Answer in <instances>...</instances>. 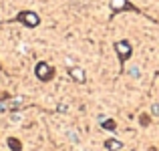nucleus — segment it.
<instances>
[{"mask_svg":"<svg viewBox=\"0 0 159 151\" xmlns=\"http://www.w3.org/2000/svg\"><path fill=\"white\" fill-rule=\"evenodd\" d=\"M16 20L22 22L24 26H28V28H36L40 24V16L36 14V12H32V10H22L18 16H16Z\"/></svg>","mask_w":159,"mask_h":151,"instance_id":"1","label":"nucleus"},{"mask_svg":"<svg viewBox=\"0 0 159 151\" xmlns=\"http://www.w3.org/2000/svg\"><path fill=\"white\" fill-rule=\"evenodd\" d=\"M34 75H36V79H39V81L47 83V81H51V79H52L54 69L48 65V62L40 61V62H36V66H34Z\"/></svg>","mask_w":159,"mask_h":151,"instance_id":"2","label":"nucleus"},{"mask_svg":"<svg viewBox=\"0 0 159 151\" xmlns=\"http://www.w3.org/2000/svg\"><path fill=\"white\" fill-rule=\"evenodd\" d=\"M115 53H117V57H119V62L123 65V62L133 54L131 43H129V40H117L115 43Z\"/></svg>","mask_w":159,"mask_h":151,"instance_id":"3","label":"nucleus"},{"mask_svg":"<svg viewBox=\"0 0 159 151\" xmlns=\"http://www.w3.org/2000/svg\"><path fill=\"white\" fill-rule=\"evenodd\" d=\"M109 6H111V10L115 12V14H117V12H123V10H129V8L135 10L127 0H109Z\"/></svg>","mask_w":159,"mask_h":151,"instance_id":"4","label":"nucleus"},{"mask_svg":"<svg viewBox=\"0 0 159 151\" xmlns=\"http://www.w3.org/2000/svg\"><path fill=\"white\" fill-rule=\"evenodd\" d=\"M69 75H70V79H73L75 83H85L87 81V75H85V71H83L81 66H70Z\"/></svg>","mask_w":159,"mask_h":151,"instance_id":"5","label":"nucleus"},{"mask_svg":"<svg viewBox=\"0 0 159 151\" xmlns=\"http://www.w3.org/2000/svg\"><path fill=\"white\" fill-rule=\"evenodd\" d=\"M105 147L109 151H121V149H123V141H119V139H107L105 141Z\"/></svg>","mask_w":159,"mask_h":151,"instance_id":"6","label":"nucleus"},{"mask_svg":"<svg viewBox=\"0 0 159 151\" xmlns=\"http://www.w3.org/2000/svg\"><path fill=\"white\" fill-rule=\"evenodd\" d=\"M6 143H8V147H10V151H20L22 149V143H20L16 137H8Z\"/></svg>","mask_w":159,"mask_h":151,"instance_id":"7","label":"nucleus"},{"mask_svg":"<svg viewBox=\"0 0 159 151\" xmlns=\"http://www.w3.org/2000/svg\"><path fill=\"white\" fill-rule=\"evenodd\" d=\"M103 129H107V131H115V129H117V123L113 119H105V121H103Z\"/></svg>","mask_w":159,"mask_h":151,"instance_id":"8","label":"nucleus"},{"mask_svg":"<svg viewBox=\"0 0 159 151\" xmlns=\"http://www.w3.org/2000/svg\"><path fill=\"white\" fill-rule=\"evenodd\" d=\"M141 125H149V117L147 115H141Z\"/></svg>","mask_w":159,"mask_h":151,"instance_id":"9","label":"nucleus"},{"mask_svg":"<svg viewBox=\"0 0 159 151\" xmlns=\"http://www.w3.org/2000/svg\"><path fill=\"white\" fill-rule=\"evenodd\" d=\"M153 115H159V105H153Z\"/></svg>","mask_w":159,"mask_h":151,"instance_id":"10","label":"nucleus"}]
</instances>
